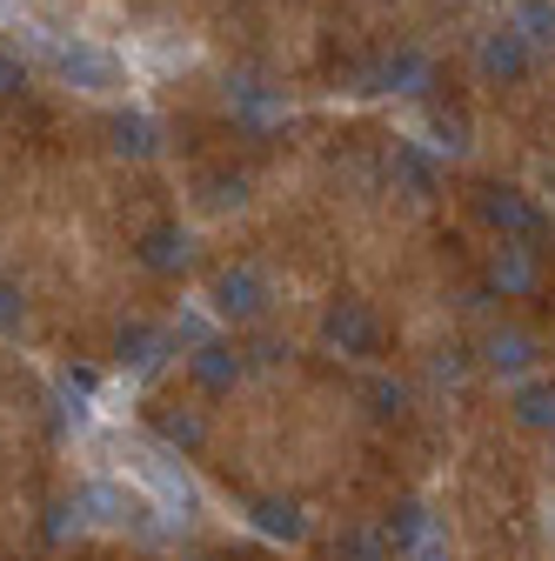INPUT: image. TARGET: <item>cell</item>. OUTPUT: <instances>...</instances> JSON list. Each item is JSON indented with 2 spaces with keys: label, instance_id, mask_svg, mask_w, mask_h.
I'll use <instances>...</instances> for the list:
<instances>
[{
  "label": "cell",
  "instance_id": "6da1fadb",
  "mask_svg": "<svg viewBox=\"0 0 555 561\" xmlns=\"http://www.w3.org/2000/svg\"><path fill=\"white\" fill-rule=\"evenodd\" d=\"M127 474L161 502L168 522H188V515H194V481L181 474V461H168V455H155V448H127Z\"/></svg>",
  "mask_w": 555,
  "mask_h": 561
},
{
  "label": "cell",
  "instance_id": "7a4b0ae2",
  "mask_svg": "<svg viewBox=\"0 0 555 561\" xmlns=\"http://www.w3.org/2000/svg\"><path fill=\"white\" fill-rule=\"evenodd\" d=\"M321 341L341 347V355H355V362H369V355H382V321H375L369 301H335L321 314Z\"/></svg>",
  "mask_w": 555,
  "mask_h": 561
},
{
  "label": "cell",
  "instance_id": "3957f363",
  "mask_svg": "<svg viewBox=\"0 0 555 561\" xmlns=\"http://www.w3.org/2000/svg\"><path fill=\"white\" fill-rule=\"evenodd\" d=\"M215 314L222 321H254V314H268V280H261V267H222L215 274Z\"/></svg>",
  "mask_w": 555,
  "mask_h": 561
},
{
  "label": "cell",
  "instance_id": "277c9868",
  "mask_svg": "<svg viewBox=\"0 0 555 561\" xmlns=\"http://www.w3.org/2000/svg\"><path fill=\"white\" fill-rule=\"evenodd\" d=\"M75 502H81V515H88V522H101V528H141V535H155V541H161V528H155V522H141L148 508L134 502L127 488H114V481H94V488H81Z\"/></svg>",
  "mask_w": 555,
  "mask_h": 561
},
{
  "label": "cell",
  "instance_id": "5b68a950",
  "mask_svg": "<svg viewBox=\"0 0 555 561\" xmlns=\"http://www.w3.org/2000/svg\"><path fill=\"white\" fill-rule=\"evenodd\" d=\"M47 60H54V75L60 81H75V88H114L121 81V67L101 54V47H88V41H75V47H47Z\"/></svg>",
  "mask_w": 555,
  "mask_h": 561
},
{
  "label": "cell",
  "instance_id": "8992f818",
  "mask_svg": "<svg viewBox=\"0 0 555 561\" xmlns=\"http://www.w3.org/2000/svg\"><path fill=\"white\" fill-rule=\"evenodd\" d=\"M489 280H496L502 295H529L535 280H542V248H529V241H502L496 261H489Z\"/></svg>",
  "mask_w": 555,
  "mask_h": 561
},
{
  "label": "cell",
  "instance_id": "52a82bcc",
  "mask_svg": "<svg viewBox=\"0 0 555 561\" xmlns=\"http://www.w3.org/2000/svg\"><path fill=\"white\" fill-rule=\"evenodd\" d=\"M114 355H121V368H134V375H155V368L168 362V334L148 328V321H127V328L114 334Z\"/></svg>",
  "mask_w": 555,
  "mask_h": 561
},
{
  "label": "cell",
  "instance_id": "ba28073f",
  "mask_svg": "<svg viewBox=\"0 0 555 561\" xmlns=\"http://www.w3.org/2000/svg\"><path fill=\"white\" fill-rule=\"evenodd\" d=\"M188 368H194V381H201L207 394H228V388L241 381V355H235V347H222V341H201L194 355H188Z\"/></svg>",
  "mask_w": 555,
  "mask_h": 561
},
{
  "label": "cell",
  "instance_id": "9c48e42d",
  "mask_svg": "<svg viewBox=\"0 0 555 561\" xmlns=\"http://www.w3.org/2000/svg\"><path fill=\"white\" fill-rule=\"evenodd\" d=\"M194 261V241L181 234V228H155L148 241H141V267H155V274H181Z\"/></svg>",
  "mask_w": 555,
  "mask_h": 561
},
{
  "label": "cell",
  "instance_id": "30bf717a",
  "mask_svg": "<svg viewBox=\"0 0 555 561\" xmlns=\"http://www.w3.org/2000/svg\"><path fill=\"white\" fill-rule=\"evenodd\" d=\"M382 535H388V548H395V554H415V548L429 541V508H422V502H401V508H388Z\"/></svg>",
  "mask_w": 555,
  "mask_h": 561
},
{
  "label": "cell",
  "instance_id": "8fae6325",
  "mask_svg": "<svg viewBox=\"0 0 555 561\" xmlns=\"http://www.w3.org/2000/svg\"><path fill=\"white\" fill-rule=\"evenodd\" d=\"M509 408H516L522 428H535V435H542V428H555V381H522Z\"/></svg>",
  "mask_w": 555,
  "mask_h": 561
},
{
  "label": "cell",
  "instance_id": "7c38bea8",
  "mask_svg": "<svg viewBox=\"0 0 555 561\" xmlns=\"http://www.w3.org/2000/svg\"><path fill=\"white\" fill-rule=\"evenodd\" d=\"M155 435H161L168 448H188V455H194V448L207 442V421H201L194 408H161V414H155Z\"/></svg>",
  "mask_w": 555,
  "mask_h": 561
},
{
  "label": "cell",
  "instance_id": "4fadbf2b",
  "mask_svg": "<svg viewBox=\"0 0 555 561\" xmlns=\"http://www.w3.org/2000/svg\"><path fill=\"white\" fill-rule=\"evenodd\" d=\"M254 528L274 535V541H302L308 535V515L295 502H254Z\"/></svg>",
  "mask_w": 555,
  "mask_h": 561
},
{
  "label": "cell",
  "instance_id": "5bb4252c",
  "mask_svg": "<svg viewBox=\"0 0 555 561\" xmlns=\"http://www.w3.org/2000/svg\"><path fill=\"white\" fill-rule=\"evenodd\" d=\"M529 362H535V341H529V334H516V328L489 334V368H496V375H522Z\"/></svg>",
  "mask_w": 555,
  "mask_h": 561
},
{
  "label": "cell",
  "instance_id": "9a60e30c",
  "mask_svg": "<svg viewBox=\"0 0 555 561\" xmlns=\"http://www.w3.org/2000/svg\"><path fill=\"white\" fill-rule=\"evenodd\" d=\"M388 535L382 528H341L335 535V561H388Z\"/></svg>",
  "mask_w": 555,
  "mask_h": 561
},
{
  "label": "cell",
  "instance_id": "2e32d148",
  "mask_svg": "<svg viewBox=\"0 0 555 561\" xmlns=\"http://www.w3.org/2000/svg\"><path fill=\"white\" fill-rule=\"evenodd\" d=\"M522 34H496L489 47H482V75H489V81H516L522 75Z\"/></svg>",
  "mask_w": 555,
  "mask_h": 561
},
{
  "label": "cell",
  "instance_id": "e0dca14e",
  "mask_svg": "<svg viewBox=\"0 0 555 561\" xmlns=\"http://www.w3.org/2000/svg\"><path fill=\"white\" fill-rule=\"evenodd\" d=\"M114 148L134 154V161H148L155 154V127L148 121H114Z\"/></svg>",
  "mask_w": 555,
  "mask_h": 561
},
{
  "label": "cell",
  "instance_id": "ac0fdd59",
  "mask_svg": "<svg viewBox=\"0 0 555 561\" xmlns=\"http://www.w3.org/2000/svg\"><path fill=\"white\" fill-rule=\"evenodd\" d=\"M401 408H408V388H401V381H369V414L395 421Z\"/></svg>",
  "mask_w": 555,
  "mask_h": 561
},
{
  "label": "cell",
  "instance_id": "d6986e66",
  "mask_svg": "<svg viewBox=\"0 0 555 561\" xmlns=\"http://www.w3.org/2000/svg\"><path fill=\"white\" fill-rule=\"evenodd\" d=\"M522 34H529L535 47H555V8H529V14H522Z\"/></svg>",
  "mask_w": 555,
  "mask_h": 561
},
{
  "label": "cell",
  "instance_id": "ffe728a7",
  "mask_svg": "<svg viewBox=\"0 0 555 561\" xmlns=\"http://www.w3.org/2000/svg\"><path fill=\"white\" fill-rule=\"evenodd\" d=\"M401 181H408L415 194H429V187H435V168H429L422 154H401Z\"/></svg>",
  "mask_w": 555,
  "mask_h": 561
},
{
  "label": "cell",
  "instance_id": "44dd1931",
  "mask_svg": "<svg viewBox=\"0 0 555 561\" xmlns=\"http://www.w3.org/2000/svg\"><path fill=\"white\" fill-rule=\"evenodd\" d=\"M21 321H27V301H21L14 288H0V328H8V334H14Z\"/></svg>",
  "mask_w": 555,
  "mask_h": 561
},
{
  "label": "cell",
  "instance_id": "7402d4cb",
  "mask_svg": "<svg viewBox=\"0 0 555 561\" xmlns=\"http://www.w3.org/2000/svg\"><path fill=\"white\" fill-rule=\"evenodd\" d=\"M21 81H27V75H21V60H14V54H0V94H21Z\"/></svg>",
  "mask_w": 555,
  "mask_h": 561
},
{
  "label": "cell",
  "instance_id": "603a6c76",
  "mask_svg": "<svg viewBox=\"0 0 555 561\" xmlns=\"http://www.w3.org/2000/svg\"><path fill=\"white\" fill-rule=\"evenodd\" d=\"M94 388H101L94 368H67V394H94Z\"/></svg>",
  "mask_w": 555,
  "mask_h": 561
},
{
  "label": "cell",
  "instance_id": "cb8c5ba5",
  "mask_svg": "<svg viewBox=\"0 0 555 561\" xmlns=\"http://www.w3.org/2000/svg\"><path fill=\"white\" fill-rule=\"evenodd\" d=\"M415 561H455V554H449V541H435V535H429L422 548H415Z\"/></svg>",
  "mask_w": 555,
  "mask_h": 561
},
{
  "label": "cell",
  "instance_id": "d4e9b609",
  "mask_svg": "<svg viewBox=\"0 0 555 561\" xmlns=\"http://www.w3.org/2000/svg\"><path fill=\"white\" fill-rule=\"evenodd\" d=\"M0 14H8V0H0Z\"/></svg>",
  "mask_w": 555,
  "mask_h": 561
},
{
  "label": "cell",
  "instance_id": "484cf974",
  "mask_svg": "<svg viewBox=\"0 0 555 561\" xmlns=\"http://www.w3.org/2000/svg\"><path fill=\"white\" fill-rule=\"evenodd\" d=\"M548 181H555V168H548Z\"/></svg>",
  "mask_w": 555,
  "mask_h": 561
}]
</instances>
